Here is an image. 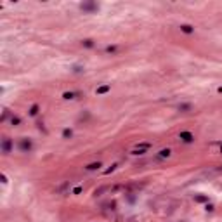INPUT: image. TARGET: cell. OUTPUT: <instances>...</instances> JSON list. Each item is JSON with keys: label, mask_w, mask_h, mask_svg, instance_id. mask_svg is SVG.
<instances>
[{"label": "cell", "mask_w": 222, "mask_h": 222, "mask_svg": "<svg viewBox=\"0 0 222 222\" xmlns=\"http://www.w3.org/2000/svg\"><path fill=\"white\" fill-rule=\"evenodd\" d=\"M83 94L82 92H73V90H68V92H63V99L64 101H71V99H82Z\"/></svg>", "instance_id": "5b68a950"}, {"label": "cell", "mask_w": 222, "mask_h": 222, "mask_svg": "<svg viewBox=\"0 0 222 222\" xmlns=\"http://www.w3.org/2000/svg\"><path fill=\"white\" fill-rule=\"evenodd\" d=\"M217 92H219V94H222V85L219 87V89H217Z\"/></svg>", "instance_id": "d4e9b609"}, {"label": "cell", "mask_w": 222, "mask_h": 222, "mask_svg": "<svg viewBox=\"0 0 222 222\" xmlns=\"http://www.w3.org/2000/svg\"><path fill=\"white\" fill-rule=\"evenodd\" d=\"M0 179H2V182H4V184H7V177H5V174H2V175H0Z\"/></svg>", "instance_id": "cb8c5ba5"}, {"label": "cell", "mask_w": 222, "mask_h": 222, "mask_svg": "<svg viewBox=\"0 0 222 222\" xmlns=\"http://www.w3.org/2000/svg\"><path fill=\"white\" fill-rule=\"evenodd\" d=\"M0 149H2L4 154H9L12 151V139L11 137H4L2 139V144H0Z\"/></svg>", "instance_id": "277c9868"}, {"label": "cell", "mask_w": 222, "mask_h": 222, "mask_svg": "<svg viewBox=\"0 0 222 222\" xmlns=\"http://www.w3.org/2000/svg\"><path fill=\"white\" fill-rule=\"evenodd\" d=\"M177 110L181 111V113H189V111H193V104L191 102H182V104L177 106Z\"/></svg>", "instance_id": "9c48e42d"}, {"label": "cell", "mask_w": 222, "mask_h": 222, "mask_svg": "<svg viewBox=\"0 0 222 222\" xmlns=\"http://www.w3.org/2000/svg\"><path fill=\"white\" fill-rule=\"evenodd\" d=\"M205 210H206V212H213V210H215V206H213L212 203H206V205H205Z\"/></svg>", "instance_id": "7402d4cb"}, {"label": "cell", "mask_w": 222, "mask_h": 222, "mask_svg": "<svg viewBox=\"0 0 222 222\" xmlns=\"http://www.w3.org/2000/svg\"><path fill=\"white\" fill-rule=\"evenodd\" d=\"M194 201L196 203H208V196L206 194H196L194 196Z\"/></svg>", "instance_id": "9a60e30c"}, {"label": "cell", "mask_w": 222, "mask_h": 222, "mask_svg": "<svg viewBox=\"0 0 222 222\" xmlns=\"http://www.w3.org/2000/svg\"><path fill=\"white\" fill-rule=\"evenodd\" d=\"M179 30H181L184 35H193V33H194V26H193V24H187V23L181 24V26H179Z\"/></svg>", "instance_id": "8992f818"}, {"label": "cell", "mask_w": 222, "mask_h": 222, "mask_svg": "<svg viewBox=\"0 0 222 222\" xmlns=\"http://www.w3.org/2000/svg\"><path fill=\"white\" fill-rule=\"evenodd\" d=\"M71 71L73 73H83V66L82 64H75L73 68H71Z\"/></svg>", "instance_id": "ffe728a7"}, {"label": "cell", "mask_w": 222, "mask_h": 222, "mask_svg": "<svg viewBox=\"0 0 222 222\" xmlns=\"http://www.w3.org/2000/svg\"><path fill=\"white\" fill-rule=\"evenodd\" d=\"M80 11L83 14H94L99 11V4L97 2H92V0H87V2H82L80 4Z\"/></svg>", "instance_id": "6da1fadb"}, {"label": "cell", "mask_w": 222, "mask_h": 222, "mask_svg": "<svg viewBox=\"0 0 222 222\" xmlns=\"http://www.w3.org/2000/svg\"><path fill=\"white\" fill-rule=\"evenodd\" d=\"M101 166H102L101 162H94V163H89V165L85 166V170H87V172H94V170H99Z\"/></svg>", "instance_id": "7c38bea8"}, {"label": "cell", "mask_w": 222, "mask_h": 222, "mask_svg": "<svg viewBox=\"0 0 222 222\" xmlns=\"http://www.w3.org/2000/svg\"><path fill=\"white\" fill-rule=\"evenodd\" d=\"M37 129H38V130H43V132H45V129H43V122H42V120H38V122H37Z\"/></svg>", "instance_id": "603a6c76"}, {"label": "cell", "mask_w": 222, "mask_h": 222, "mask_svg": "<svg viewBox=\"0 0 222 222\" xmlns=\"http://www.w3.org/2000/svg\"><path fill=\"white\" fill-rule=\"evenodd\" d=\"M71 137H73V129H64L63 130V139L68 141V139H71Z\"/></svg>", "instance_id": "ac0fdd59"}, {"label": "cell", "mask_w": 222, "mask_h": 222, "mask_svg": "<svg viewBox=\"0 0 222 222\" xmlns=\"http://www.w3.org/2000/svg\"><path fill=\"white\" fill-rule=\"evenodd\" d=\"M219 151H221V154H222V144H221V148H219Z\"/></svg>", "instance_id": "484cf974"}, {"label": "cell", "mask_w": 222, "mask_h": 222, "mask_svg": "<svg viewBox=\"0 0 222 222\" xmlns=\"http://www.w3.org/2000/svg\"><path fill=\"white\" fill-rule=\"evenodd\" d=\"M18 149L21 153H31L33 149V141L30 137H21L18 141Z\"/></svg>", "instance_id": "7a4b0ae2"}, {"label": "cell", "mask_w": 222, "mask_h": 222, "mask_svg": "<svg viewBox=\"0 0 222 222\" xmlns=\"http://www.w3.org/2000/svg\"><path fill=\"white\" fill-rule=\"evenodd\" d=\"M146 151H148V149H144V148H134L132 151H130V153H132L134 156H142V154H144Z\"/></svg>", "instance_id": "e0dca14e"}, {"label": "cell", "mask_w": 222, "mask_h": 222, "mask_svg": "<svg viewBox=\"0 0 222 222\" xmlns=\"http://www.w3.org/2000/svg\"><path fill=\"white\" fill-rule=\"evenodd\" d=\"M38 113H40V104H37V102H35V104H31V106H30V110H28V115H30V116H37Z\"/></svg>", "instance_id": "8fae6325"}, {"label": "cell", "mask_w": 222, "mask_h": 222, "mask_svg": "<svg viewBox=\"0 0 222 222\" xmlns=\"http://www.w3.org/2000/svg\"><path fill=\"white\" fill-rule=\"evenodd\" d=\"M11 116H12V115H11V111H9V110H7V108H5V110H4V115L0 116V123H4V122H7V120H11Z\"/></svg>", "instance_id": "2e32d148"}, {"label": "cell", "mask_w": 222, "mask_h": 222, "mask_svg": "<svg viewBox=\"0 0 222 222\" xmlns=\"http://www.w3.org/2000/svg\"><path fill=\"white\" fill-rule=\"evenodd\" d=\"M82 191H83V187H82V186H76L73 191H71V194H80Z\"/></svg>", "instance_id": "44dd1931"}, {"label": "cell", "mask_w": 222, "mask_h": 222, "mask_svg": "<svg viewBox=\"0 0 222 222\" xmlns=\"http://www.w3.org/2000/svg\"><path fill=\"white\" fill-rule=\"evenodd\" d=\"M110 90H111L110 83H102V85H99V87L95 89V94H97V95H104V94H108Z\"/></svg>", "instance_id": "52a82bcc"}, {"label": "cell", "mask_w": 222, "mask_h": 222, "mask_svg": "<svg viewBox=\"0 0 222 222\" xmlns=\"http://www.w3.org/2000/svg\"><path fill=\"white\" fill-rule=\"evenodd\" d=\"M104 52L106 54H116L118 52V45H106L104 47Z\"/></svg>", "instance_id": "4fadbf2b"}, {"label": "cell", "mask_w": 222, "mask_h": 222, "mask_svg": "<svg viewBox=\"0 0 222 222\" xmlns=\"http://www.w3.org/2000/svg\"><path fill=\"white\" fill-rule=\"evenodd\" d=\"M179 139H181L184 144H193V142H194V134L189 132V130H181V132H179Z\"/></svg>", "instance_id": "3957f363"}, {"label": "cell", "mask_w": 222, "mask_h": 222, "mask_svg": "<svg viewBox=\"0 0 222 222\" xmlns=\"http://www.w3.org/2000/svg\"><path fill=\"white\" fill-rule=\"evenodd\" d=\"M170 154H172V149L170 148H163L158 151V160H165V158H170Z\"/></svg>", "instance_id": "ba28073f"}, {"label": "cell", "mask_w": 222, "mask_h": 222, "mask_svg": "<svg viewBox=\"0 0 222 222\" xmlns=\"http://www.w3.org/2000/svg\"><path fill=\"white\" fill-rule=\"evenodd\" d=\"M9 122H11V125H12V127H18V125H21V122H23V120H21V118H19L18 115H12V116H11V120H9Z\"/></svg>", "instance_id": "5bb4252c"}, {"label": "cell", "mask_w": 222, "mask_h": 222, "mask_svg": "<svg viewBox=\"0 0 222 222\" xmlns=\"http://www.w3.org/2000/svg\"><path fill=\"white\" fill-rule=\"evenodd\" d=\"M80 45H82L83 49H92L94 45H95V42H94L92 38H83V40L80 42Z\"/></svg>", "instance_id": "30bf717a"}, {"label": "cell", "mask_w": 222, "mask_h": 222, "mask_svg": "<svg viewBox=\"0 0 222 222\" xmlns=\"http://www.w3.org/2000/svg\"><path fill=\"white\" fill-rule=\"evenodd\" d=\"M116 168H118V163H113L110 168H106V170H104V175H110V174H113V172H115Z\"/></svg>", "instance_id": "d6986e66"}]
</instances>
